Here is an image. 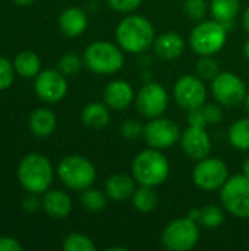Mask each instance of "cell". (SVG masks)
Masks as SVG:
<instances>
[{
  "label": "cell",
  "instance_id": "6da1fadb",
  "mask_svg": "<svg viewBox=\"0 0 249 251\" xmlns=\"http://www.w3.org/2000/svg\"><path fill=\"white\" fill-rule=\"evenodd\" d=\"M116 43L123 51L139 54L147 51L156 40L154 25L142 15H129L116 26Z\"/></svg>",
  "mask_w": 249,
  "mask_h": 251
},
{
  "label": "cell",
  "instance_id": "7a4b0ae2",
  "mask_svg": "<svg viewBox=\"0 0 249 251\" xmlns=\"http://www.w3.org/2000/svg\"><path fill=\"white\" fill-rule=\"evenodd\" d=\"M131 172L136 184L156 188L167 181L170 163L161 150L148 147L134 157Z\"/></svg>",
  "mask_w": 249,
  "mask_h": 251
},
{
  "label": "cell",
  "instance_id": "3957f363",
  "mask_svg": "<svg viewBox=\"0 0 249 251\" xmlns=\"http://www.w3.org/2000/svg\"><path fill=\"white\" fill-rule=\"evenodd\" d=\"M53 176L51 162L40 153H29L19 162L18 181L26 193L44 194L50 188Z\"/></svg>",
  "mask_w": 249,
  "mask_h": 251
},
{
  "label": "cell",
  "instance_id": "277c9868",
  "mask_svg": "<svg viewBox=\"0 0 249 251\" xmlns=\"http://www.w3.org/2000/svg\"><path fill=\"white\" fill-rule=\"evenodd\" d=\"M84 65L94 74L112 75L125 65V54L119 44L110 41H94L84 51Z\"/></svg>",
  "mask_w": 249,
  "mask_h": 251
},
{
  "label": "cell",
  "instance_id": "5b68a950",
  "mask_svg": "<svg viewBox=\"0 0 249 251\" xmlns=\"http://www.w3.org/2000/svg\"><path fill=\"white\" fill-rule=\"evenodd\" d=\"M56 171L59 179L73 191H84L90 188L97 178V171L92 162L79 154H69L63 157Z\"/></svg>",
  "mask_w": 249,
  "mask_h": 251
},
{
  "label": "cell",
  "instance_id": "8992f818",
  "mask_svg": "<svg viewBox=\"0 0 249 251\" xmlns=\"http://www.w3.org/2000/svg\"><path fill=\"white\" fill-rule=\"evenodd\" d=\"M227 28L216 19L200 21L191 32L189 44L198 56H214L226 44Z\"/></svg>",
  "mask_w": 249,
  "mask_h": 251
},
{
  "label": "cell",
  "instance_id": "52a82bcc",
  "mask_svg": "<svg viewBox=\"0 0 249 251\" xmlns=\"http://www.w3.org/2000/svg\"><path fill=\"white\" fill-rule=\"evenodd\" d=\"M219 191L227 213L238 219H249V178L245 174L229 176Z\"/></svg>",
  "mask_w": 249,
  "mask_h": 251
},
{
  "label": "cell",
  "instance_id": "ba28073f",
  "mask_svg": "<svg viewBox=\"0 0 249 251\" xmlns=\"http://www.w3.org/2000/svg\"><path fill=\"white\" fill-rule=\"evenodd\" d=\"M160 241L166 250H192L200 241V225L188 216L175 219L163 229Z\"/></svg>",
  "mask_w": 249,
  "mask_h": 251
},
{
  "label": "cell",
  "instance_id": "9c48e42d",
  "mask_svg": "<svg viewBox=\"0 0 249 251\" xmlns=\"http://www.w3.org/2000/svg\"><path fill=\"white\" fill-rule=\"evenodd\" d=\"M211 91L217 103L223 107H236L245 101L247 87L245 82L233 72H220L211 81Z\"/></svg>",
  "mask_w": 249,
  "mask_h": 251
},
{
  "label": "cell",
  "instance_id": "30bf717a",
  "mask_svg": "<svg viewBox=\"0 0 249 251\" xmlns=\"http://www.w3.org/2000/svg\"><path fill=\"white\" fill-rule=\"evenodd\" d=\"M227 179H229L227 165L217 157L208 156L203 160H198L192 171L194 184L204 191L220 190Z\"/></svg>",
  "mask_w": 249,
  "mask_h": 251
},
{
  "label": "cell",
  "instance_id": "8fae6325",
  "mask_svg": "<svg viewBox=\"0 0 249 251\" xmlns=\"http://www.w3.org/2000/svg\"><path fill=\"white\" fill-rule=\"evenodd\" d=\"M181 135L182 132L178 124L163 116L150 119V122L144 126V134H142L148 147L157 150H166L173 147L181 140Z\"/></svg>",
  "mask_w": 249,
  "mask_h": 251
},
{
  "label": "cell",
  "instance_id": "7c38bea8",
  "mask_svg": "<svg viewBox=\"0 0 249 251\" xmlns=\"http://www.w3.org/2000/svg\"><path fill=\"white\" fill-rule=\"evenodd\" d=\"M135 104L144 118L154 119L164 115L169 106V94L161 84L151 81L141 87L135 96Z\"/></svg>",
  "mask_w": 249,
  "mask_h": 251
},
{
  "label": "cell",
  "instance_id": "4fadbf2b",
  "mask_svg": "<svg viewBox=\"0 0 249 251\" xmlns=\"http://www.w3.org/2000/svg\"><path fill=\"white\" fill-rule=\"evenodd\" d=\"M173 99L182 109L186 110L204 106L207 100V88L204 85V79H201L198 75L181 76L173 87Z\"/></svg>",
  "mask_w": 249,
  "mask_h": 251
},
{
  "label": "cell",
  "instance_id": "5bb4252c",
  "mask_svg": "<svg viewBox=\"0 0 249 251\" xmlns=\"http://www.w3.org/2000/svg\"><path fill=\"white\" fill-rule=\"evenodd\" d=\"M35 94L45 103H59L68 93L66 75L59 69H44L35 76Z\"/></svg>",
  "mask_w": 249,
  "mask_h": 251
},
{
  "label": "cell",
  "instance_id": "9a60e30c",
  "mask_svg": "<svg viewBox=\"0 0 249 251\" xmlns=\"http://www.w3.org/2000/svg\"><path fill=\"white\" fill-rule=\"evenodd\" d=\"M181 146L183 153L195 162L208 157L211 153V138L204 126L189 125L181 135Z\"/></svg>",
  "mask_w": 249,
  "mask_h": 251
},
{
  "label": "cell",
  "instance_id": "2e32d148",
  "mask_svg": "<svg viewBox=\"0 0 249 251\" xmlns=\"http://www.w3.org/2000/svg\"><path fill=\"white\" fill-rule=\"evenodd\" d=\"M103 100L112 110H125L135 100V94L129 82L123 79H114L104 88Z\"/></svg>",
  "mask_w": 249,
  "mask_h": 251
},
{
  "label": "cell",
  "instance_id": "e0dca14e",
  "mask_svg": "<svg viewBox=\"0 0 249 251\" xmlns=\"http://www.w3.org/2000/svg\"><path fill=\"white\" fill-rule=\"evenodd\" d=\"M41 206L53 219H66L72 213V199L62 190H47L43 196Z\"/></svg>",
  "mask_w": 249,
  "mask_h": 251
},
{
  "label": "cell",
  "instance_id": "ac0fdd59",
  "mask_svg": "<svg viewBox=\"0 0 249 251\" xmlns=\"http://www.w3.org/2000/svg\"><path fill=\"white\" fill-rule=\"evenodd\" d=\"M135 184L136 181L134 176L126 174H114L109 176L104 182V193L109 199L114 201H125L132 199L135 193Z\"/></svg>",
  "mask_w": 249,
  "mask_h": 251
},
{
  "label": "cell",
  "instance_id": "d6986e66",
  "mask_svg": "<svg viewBox=\"0 0 249 251\" xmlns=\"http://www.w3.org/2000/svg\"><path fill=\"white\" fill-rule=\"evenodd\" d=\"M154 53L163 60H175L185 51V40L176 32H164L154 40Z\"/></svg>",
  "mask_w": 249,
  "mask_h": 251
},
{
  "label": "cell",
  "instance_id": "ffe728a7",
  "mask_svg": "<svg viewBox=\"0 0 249 251\" xmlns=\"http://www.w3.org/2000/svg\"><path fill=\"white\" fill-rule=\"evenodd\" d=\"M88 26V16L81 7H68L59 16V28L66 37H79Z\"/></svg>",
  "mask_w": 249,
  "mask_h": 251
},
{
  "label": "cell",
  "instance_id": "44dd1931",
  "mask_svg": "<svg viewBox=\"0 0 249 251\" xmlns=\"http://www.w3.org/2000/svg\"><path fill=\"white\" fill-rule=\"evenodd\" d=\"M28 126L35 137L47 138L54 132V129L57 126V118H56L54 112H51L50 109L37 107L29 115Z\"/></svg>",
  "mask_w": 249,
  "mask_h": 251
},
{
  "label": "cell",
  "instance_id": "7402d4cb",
  "mask_svg": "<svg viewBox=\"0 0 249 251\" xmlns=\"http://www.w3.org/2000/svg\"><path fill=\"white\" fill-rule=\"evenodd\" d=\"M110 107L103 101H92L84 106L81 112V121L91 129H101L110 122Z\"/></svg>",
  "mask_w": 249,
  "mask_h": 251
},
{
  "label": "cell",
  "instance_id": "603a6c76",
  "mask_svg": "<svg viewBox=\"0 0 249 251\" xmlns=\"http://www.w3.org/2000/svg\"><path fill=\"white\" fill-rule=\"evenodd\" d=\"M15 71L22 78H35L41 72V60L37 53L31 50H23L15 56L13 60Z\"/></svg>",
  "mask_w": 249,
  "mask_h": 251
},
{
  "label": "cell",
  "instance_id": "cb8c5ba5",
  "mask_svg": "<svg viewBox=\"0 0 249 251\" xmlns=\"http://www.w3.org/2000/svg\"><path fill=\"white\" fill-rule=\"evenodd\" d=\"M239 9H241L239 0H211L210 1V12H211L213 19L222 22L226 28L238 16Z\"/></svg>",
  "mask_w": 249,
  "mask_h": 251
},
{
  "label": "cell",
  "instance_id": "d4e9b609",
  "mask_svg": "<svg viewBox=\"0 0 249 251\" xmlns=\"http://www.w3.org/2000/svg\"><path fill=\"white\" fill-rule=\"evenodd\" d=\"M229 143L233 149L239 151H248L249 150V116L241 118L236 122H233L227 132Z\"/></svg>",
  "mask_w": 249,
  "mask_h": 251
},
{
  "label": "cell",
  "instance_id": "484cf974",
  "mask_svg": "<svg viewBox=\"0 0 249 251\" xmlns=\"http://www.w3.org/2000/svg\"><path fill=\"white\" fill-rule=\"evenodd\" d=\"M132 204L141 213H150L156 210L158 204V196L156 193V188L139 185V188H136L132 196Z\"/></svg>",
  "mask_w": 249,
  "mask_h": 251
},
{
  "label": "cell",
  "instance_id": "4316f807",
  "mask_svg": "<svg viewBox=\"0 0 249 251\" xmlns=\"http://www.w3.org/2000/svg\"><path fill=\"white\" fill-rule=\"evenodd\" d=\"M225 212L222 207L216 204H207L200 209V221L198 224L207 229H216L220 228L225 222Z\"/></svg>",
  "mask_w": 249,
  "mask_h": 251
},
{
  "label": "cell",
  "instance_id": "83f0119b",
  "mask_svg": "<svg viewBox=\"0 0 249 251\" xmlns=\"http://www.w3.org/2000/svg\"><path fill=\"white\" fill-rule=\"evenodd\" d=\"M79 200H81V204L90 212H101L107 206V194L91 187L81 191Z\"/></svg>",
  "mask_w": 249,
  "mask_h": 251
},
{
  "label": "cell",
  "instance_id": "f1b7e54d",
  "mask_svg": "<svg viewBox=\"0 0 249 251\" xmlns=\"http://www.w3.org/2000/svg\"><path fill=\"white\" fill-rule=\"evenodd\" d=\"M63 250L65 251H94L95 244L92 240L81 232H72L65 237L63 240Z\"/></svg>",
  "mask_w": 249,
  "mask_h": 251
},
{
  "label": "cell",
  "instance_id": "f546056e",
  "mask_svg": "<svg viewBox=\"0 0 249 251\" xmlns=\"http://www.w3.org/2000/svg\"><path fill=\"white\" fill-rule=\"evenodd\" d=\"M220 72V66L213 56H201L197 62V75L204 81H213Z\"/></svg>",
  "mask_w": 249,
  "mask_h": 251
},
{
  "label": "cell",
  "instance_id": "4dcf8cb0",
  "mask_svg": "<svg viewBox=\"0 0 249 251\" xmlns=\"http://www.w3.org/2000/svg\"><path fill=\"white\" fill-rule=\"evenodd\" d=\"M82 63H84V59H81L78 54H75V53H66L59 60V71L63 75L70 76V75H75V74H78L81 71Z\"/></svg>",
  "mask_w": 249,
  "mask_h": 251
},
{
  "label": "cell",
  "instance_id": "1f68e13d",
  "mask_svg": "<svg viewBox=\"0 0 249 251\" xmlns=\"http://www.w3.org/2000/svg\"><path fill=\"white\" fill-rule=\"evenodd\" d=\"M15 74L16 71L13 62H10L4 56H0V91L10 88L15 81Z\"/></svg>",
  "mask_w": 249,
  "mask_h": 251
},
{
  "label": "cell",
  "instance_id": "d6a6232c",
  "mask_svg": "<svg viewBox=\"0 0 249 251\" xmlns=\"http://www.w3.org/2000/svg\"><path fill=\"white\" fill-rule=\"evenodd\" d=\"M208 6L205 0H185V12L194 21H203L207 15Z\"/></svg>",
  "mask_w": 249,
  "mask_h": 251
},
{
  "label": "cell",
  "instance_id": "836d02e7",
  "mask_svg": "<svg viewBox=\"0 0 249 251\" xmlns=\"http://www.w3.org/2000/svg\"><path fill=\"white\" fill-rule=\"evenodd\" d=\"M120 132L126 140H136L139 137H142L144 134V126L135 121V119H128L122 124L120 126Z\"/></svg>",
  "mask_w": 249,
  "mask_h": 251
},
{
  "label": "cell",
  "instance_id": "e575fe53",
  "mask_svg": "<svg viewBox=\"0 0 249 251\" xmlns=\"http://www.w3.org/2000/svg\"><path fill=\"white\" fill-rule=\"evenodd\" d=\"M142 0H107L109 6L120 13H131L134 12Z\"/></svg>",
  "mask_w": 249,
  "mask_h": 251
},
{
  "label": "cell",
  "instance_id": "d590c367",
  "mask_svg": "<svg viewBox=\"0 0 249 251\" xmlns=\"http://www.w3.org/2000/svg\"><path fill=\"white\" fill-rule=\"evenodd\" d=\"M203 112H204V116L207 119V124H213V125H217L222 122L223 119V110L219 104H204L203 106Z\"/></svg>",
  "mask_w": 249,
  "mask_h": 251
},
{
  "label": "cell",
  "instance_id": "8d00e7d4",
  "mask_svg": "<svg viewBox=\"0 0 249 251\" xmlns=\"http://www.w3.org/2000/svg\"><path fill=\"white\" fill-rule=\"evenodd\" d=\"M188 124L192 125V126H207V119L204 116V112H203V106L198 107V109H192V110H188Z\"/></svg>",
  "mask_w": 249,
  "mask_h": 251
},
{
  "label": "cell",
  "instance_id": "74e56055",
  "mask_svg": "<svg viewBox=\"0 0 249 251\" xmlns=\"http://www.w3.org/2000/svg\"><path fill=\"white\" fill-rule=\"evenodd\" d=\"M23 246L12 237H0V251H22Z\"/></svg>",
  "mask_w": 249,
  "mask_h": 251
},
{
  "label": "cell",
  "instance_id": "f35d334b",
  "mask_svg": "<svg viewBox=\"0 0 249 251\" xmlns=\"http://www.w3.org/2000/svg\"><path fill=\"white\" fill-rule=\"evenodd\" d=\"M38 194H32V193H28V196L23 199V203H22V207L25 212L28 213H34L40 206H41V201L37 199Z\"/></svg>",
  "mask_w": 249,
  "mask_h": 251
},
{
  "label": "cell",
  "instance_id": "ab89813d",
  "mask_svg": "<svg viewBox=\"0 0 249 251\" xmlns=\"http://www.w3.org/2000/svg\"><path fill=\"white\" fill-rule=\"evenodd\" d=\"M242 25H244L245 31L249 32V6L245 9V12H244V15H242Z\"/></svg>",
  "mask_w": 249,
  "mask_h": 251
},
{
  "label": "cell",
  "instance_id": "60d3db41",
  "mask_svg": "<svg viewBox=\"0 0 249 251\" xmlns=\"http://www.w3.org/2000/svg\"><path fill=\"white\" fill-rule=\"evenodd\" d=\"M16 6H21V7H26V6H31L35 0H12Z\"/></svg>",
  "mask_w": 249,
  "mask_h": 251
},
{
  "label": "cell",
  "instance_id": "b9f144b4",
  "mask_svg": "<svg viewBox=\"0 0 249 251\" xmlns=\"http://www.w3.org/2000/svg\"><path fill=\"white\" fill-rule=\"evenodd\" d=\"M242 169H244V172H242V174H245V175L249 178V157L245 160V162H244V168H242Z\"/></svg>",
  "mask_w": 249,
  "mask_h": 251
},
{
  "label": "cell",
  "instance_id": "7bdbcfd3",
  "mask_svg": "<svg viewBox=\"0 0 249 251\" xmlns=\"http://www.w3.org/2000/svg\"><path fill=\"white\" fill-rule=\"evenodd\" d=\"M244 54H245V57L249 60V38L245 41V44H244Z\"/></svg>",
  "mask_w": 249,
  "mask_h": 251
},
{
  "label": "cell",
  "instance_id": "ee69618b",
  "mask_svg": "<svg viewBox=\"0 0 249 251\" xmlns=\"http://www.w3.org/2000/svg\"><path fill=\"white\" fill-rule=\"evenodd\" d=\"M245 107H247V112H248V115H249V90H248V93H247V97H245Z\"/></svg>",
  "mask_w": 249,
  "mask_h": 251
},
{
  "label": "cell",
  "instance_id": "f6af8a7d",
  "mask_svg": "<svg viewBox=\"0 0 249 251\" xmlns=\"http://www.w3.org/2000/svg\"><path fill=\"white\" fill-rule=\"evenodd\" d=\"M123 247H113V249H109V251H123Z\"/></svg>",
  "mask_w": 249,
  "mask_h": 251
}]
</instances>
